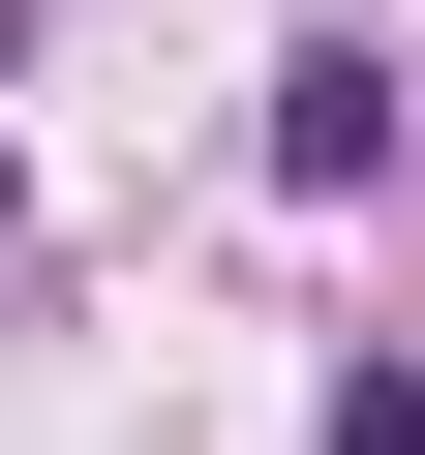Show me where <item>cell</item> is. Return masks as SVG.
<instances>
[{"mask_svg": "<svg viewBox=\"0 0 425 455\" xmlns=\"http://www.w3.org/2000/svg\"><path fill=\"white\" fill-rule=\"evenodd\" d=\"M274 182H304V212H365V182H395V61H365V31H304V61H274Z\"/></svg>", "mask_w": 425, "mask_h": 455, "instance_id": "6da1fadb", "label": "cell"}, {"mask_svg": "<svg viewBox=\"0 0 425 455\" xmlns=\"http://www.w3.org/2000/svg\"><path fill=\"white\" fill-rule=\"evenodd\" d=\"M334 455H425V364H334Z\"/></svg>", "mask_w": 425, "mask_h": 455, "instance_id": "7a4b0ae2", "label": "cell"}, {"mask_svg": "<svg viewBox=\"0 0 425 455\" xmlns=\"http://www.w3.org/2000/svg\"><path fill=\"white\" fill-rule=\"evenodd\" d=\"M0 212H31V182H0Z\"/></svg>", "mask_w": 425, "mask_h": 455, "instance_id": "3957f363", "label": "cell"}]
</instances>
